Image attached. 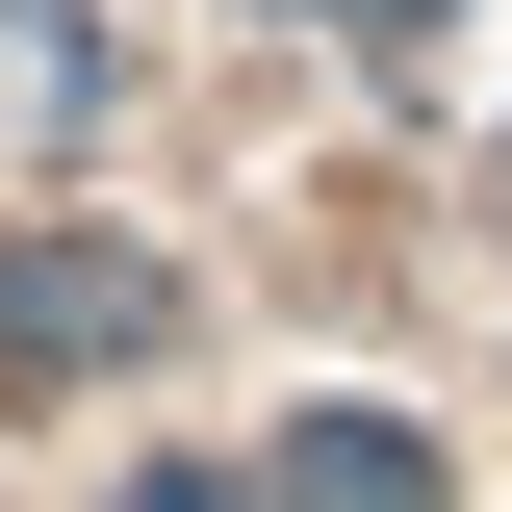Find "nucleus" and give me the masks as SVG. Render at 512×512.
Masks as SVG:
<instances>
[{
  "label": "nucleus",
  "mask_w": 512,
  "mask_h": 512,
  "mask_svg": "<svg viewBox=\"0 0 512 512\" xmlns=\"http://www.w3.org/2000/svg\"><path fill=\"white\" fill-rule=\"evenodd\" d=\"M282 461H308V487H436V436H410V410H308Z\"/></svg>",
  "instance_id": "f257e3e1"
}]
</instances>
